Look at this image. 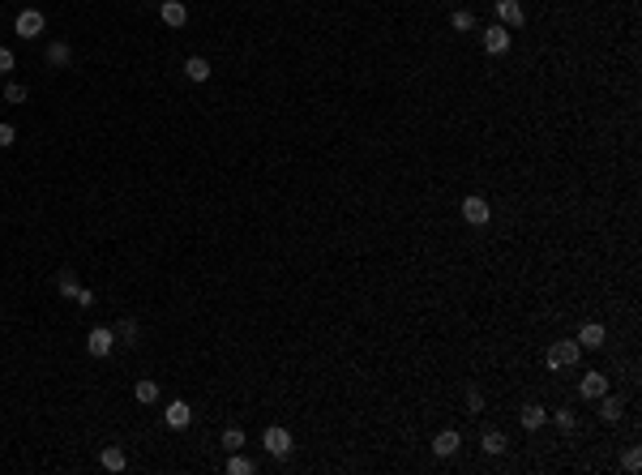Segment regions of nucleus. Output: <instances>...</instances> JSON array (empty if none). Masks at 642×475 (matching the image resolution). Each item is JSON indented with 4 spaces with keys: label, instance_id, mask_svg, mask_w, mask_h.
Returning a JSON list of instances; mask_svg holds the SVG:
<instances>
[{
    "label": "nucleus",
    "instance_id": "6",
    "mask_svg": "<svg viewBox=\"0 0 642 475\" xmlns=\"http://www.w3.org/2000/svg\"><path fill=\"white\" fill-rule=\"evenodd\" d=\"M497 17H501L505 31H523V26H527V13H523V5H518V0H497Z\"/></svg>",
    "mask_w": 642,
    "mask_h": 475
},
{
    "label": "nucleus",
    "instance_id": "19",
    "mask_svg": "<svg viewBox=\"0 0 642 475\" xmlns=\"http://www.w3.org/2000/svg\"><path fill=\"white\" fill-rule=\"evenodd\" d=\"M56 291H60L64 300H78V291H82V287H78V274H73V270H60V274H56Z\"/></svg>",
    "mask_w": 642,
    "mask_h": 475
},
{
    "label": "nucleus",
    "instance_id": "5",
    "mask_svg": "<svg viewBox=\"0 0 642 475\" xmlns=\"http://www.w3.org/2000/svg\"><path fill=\"white\" fill-rule=\"evenodd\" d=\"M261 445H266L270 458H287V454H291V433H287V429H266Z\"/></svg>",
    "mask_w": 642,
    "mask_h": 475
},
{
    "label": "nucleus",
    "instance_id": "29",
    "mask_svg": "<svg viewBox=\"0 0 642 475\" xmlns=\"http://www.w3.org/2000/svg\"><path fill=\"white\" fill-rule=\"evenodd\" d=\"M13 141H17V129H13V124H0V150L13 146Z\"/></svg>",
    "mask_w": 642,
    "mask_h": 475
},
{
    "label": "nucleus",
    "instance_id": "4",
    "mask_svg": "<svg viewBox=\"0 0 642 475\" xmlns=\"http://www.w3.org/2000/svg\"><path fill=\"white\" fill-rule=\"evenodd\" d=\"M112 347H116V334H112L107 326H94V330L86 334V352H90V356H98V360L112 356Z\"/></svg>",
    "mask_w": 642,
    "mask_h": 475
},
{
    "label": "nucleus",
    "instance_id": "2",
    "mask_svg": "<svg viewBox=\"0 0 642 475\" xmlns=\"http://www.w3.org/2000/svg\"><path fill=\"white\" fill-rule=\"evenodd\" d=\"M43 26H47V17H43L39 9H21V13H17V21H13V31H17L21 39H35V35H43Z\"/></svg>",
    "mask_w": 642,
    "mask_h": 475
},
{
    "label": "nucleus",
    "instance_id": "14",
    "mask_svg": "<svg viewBox=\"0 0 642 475\" xmlns=\"http://www.w3.org/2000/svg\"><path fill=\"white\" fill-rule=\"evenodd\" d=\"M98 463H103V471H125L129 467V458H125V449H120V445H103Z\"/></svg>",
    "mask_w": 642,
    "mask_h": 475
},
{
    "label": "nucleus",
    "instance_id": "26",
    "mask_svg": "<svg viewBox=\"0 0 642 475\" xmlns=\"http://www.w3.org/2000/svg\"><path fill=\"white\" fill-rule=\"evenodd\" d=\"M26 94H31V90L21 86V82H9V86H5V103H26Z\"/></svg>",
    "mask_w": 642,
    "mask_h": 475
},
{
    "label": "nucleus",
    "instance_id": "20",
    "mask_svg": "<svg viewBox=\"0 0 642 475\" xmlns=\"http://www.w3.org/2000/svg\"><path fill=\"white\" fill-rule=\"evenodd\" d=\"M596 403H600V420H604V424H616V420H621V398L604 394V398H596Z\"/></svg>",
    "mask_w": 642,
    "mask_h": 475
},
{
    "label": "nucleus",
    "instance_id": "27",
    "mask_svg": "<svg viewBox=\"0 0 642 475\" xmlns=\"http://www.w3.org/2000/svg\"><path fill=\"white\" fill-rule=\"evenodd\" d=\"M467 411H471V415L484 411V394H480V390H467Z\"/></svg>",
    "mask_w": 642,
    "mask_h": 475
},
{
    "label": "nucleus",
    "instance_id": "22",
    "mask_svg": "<svg viewBox=\"0 0 642 475\" xmlns=\"http://www.w3.org/2000/svg\"><path fill=\"white\" fill-rule=\"evenodd\" d=\"M450 26H454L458 35H467V31H476V13H471V9H454V17H450Z\"/></svg>",
    "mask_w": 642,
    "mask_h": 475
},
{
    "label": "nucleus",
    "instance_id": "17",
    "mask_svg": "<svg viewBox=\"0 0 642 475\" xmlns=\"http://www.w3.org/2000/svg\"><path fill=\"white\" fill-rule=\"evenodd\" d=\"M604 326H600V321H587V326L578 330V347H604Z\"/></svg>",
    "mask_w": 642,
    "mask_h": 475
},
{
    "label": "nucleus",
    "instance_id": "16",
    "mask_svg": "<svg viewBox=\"0 0 642 475\" xmlns=\"http://www.w3.org/2000/svg\"><path fill=\"white\" fill-rule=\"evenodd\" d=\"M112 334H116V343H129V347H137V334H141V330H137V321H133V317H120L116 326H112Z\"/></svg>",
    "mask_w": 642,
    "mask_h": 475
},
{
    "label": "nucleus",
    "instance_id": "15",
    "mask_svg": "<svg viewBox=\"0 0 642 475\" xmlns=\"http://www.w3.org/2000/svg\"><path fill=\"white\" fill-rule=\"evenodd\" d=\"M43 56H47V64H52V69H64V64L73 60V47L56 39V43H47V52H43Z\"/></svg>",
    "mask_w": 642,
    "mask_h": 475
},
{
    "label": "nucleus",
    "instance_id": "30",
    "mask_svg": "<svg viewBox=\"0 0 642 475\" xmlns=\"http://www.w3.org/2000/svg\"><path fill=\"white\" fill-rule=\"evenodd\" d=\"M13 64H17V56L9 52V47H0V73H13Z\"/></svg>",
    "mask_w": 642,
    "mask_h": 475
},
{
    "label": "nucleus",
    "instance_id": "23",
    "mask_svg": "<svg viewBox=\"0 0 642 475\" xmlns=\"http://www.w3.org/2000/svg\"><path fill=\"white\" fill-rule=\"evenodd\" d=\"M227 471H232V475H253V471H257V463H253V458H244L240 449H236V454L227 458Z\"/></svg>",
    "mask_w": 642,
    "mask_h": 475
},
{
    "label": "nucleus",
    "instance_id": "8",
    "mask_svg": "<svg viewBox=\"0 0 642 475\" xmlns=\"http://www.w3.org/2000/svg\"><path fill=\"white\" fill-rule=\"evenodd\" d=\"M159 17L167 21L171 31H180L184 21H189V9H184V0H159Z\"/></svg>",
    "mask_w": 642,
    "mask_h": 475
},
{
    "label": "nucleus",
    "instance_id": "12",
    "mask_svg": "<svg viewBox=\"0 0 642 475\" xmlns=\"http://www.w3.org/2000/svg\"><path fill=\"white\" fill-rule=\"evenodd\" d=\"M480 445H484V454H492V458H497V454H505V449H510V437H505L501 429H484Z\"/></svg>",
    "mask_w": 642,
    "mask_h": 475
},
{
    "label": "nucleus",
    "instance_id": "13",
    "mask_svg": "<svg viewBox=\"0 0 642 475\" xmlns=\"http://www.w3.org/2000/svg\"><path fill=\"white\" fill-rule=\"evenodd\" d=\"M544 424H548V407H539V403H527V407H523V429H527V433L544 429Z\"/></svg>",
    "mask_w": 642,
    "mask_h": 475
},
{
    "label": "nucleus",
    "instance_id": "7",
    "mask_svg": "<svg viewBox=\"0 0 642 475\" xmlns=\"http://www.w3.org/2000/svg\"><path fill=\"white\" fill-rule=\"evenodd\" d=\"M480 43H484V52H488V56H501V52H510V31L497 21V26H488V31L480 35Z\"/></svg>",
    "mask_w": 642,
    "mask_h": 475
},
{
    "label": "nucleus",
    "instance_id": "24",
    "mask_svg": "<svg viewBox=\"0 0 642 475\" xmlns=\"http://www.w3.org/2000/svg\"><path fill=\"white\" fill-rule=\"evenodd\" d=\"M223 449H227V454L244 449V429H227V433H223Z\"/></svg>",
    "mask_w": 642,
    "mask_h": 475
},
{
    "label": "nucleus",
    "instance_id": "21",
    "mask_svg": "<svg viewBox=\"0 0 642 475\" xmlns=\"http://www.w3.org/2000/svg\"><path fill=\"white\" fill-rule=\"evenodd\" d=\"M133 394H137V403H146V407H150V403H159V381L141 377V381L133 386Z\"/></svg>",
    "mask_w": 642,
    "mask_h": 475
},
{
    "label": "nucleus",
    "instance_id": "1",
    "mask_svg": "<svg viewBox=\"0 0 642 475\" xmlns=\"http://www.w3.org/2000/svg\"><path fill=\"white\" fill-rule=\"evenodd\" d=\"M582 360V347L578 338H561V343H548V368H574Z\"/></svg>",
    "mask_w": 642,
    "mask_h": 475
},
{
    "label": "nucleus",
    "instance_id": "11",
    "mask_svg": "<svg viewBox=\"0 0 642 475\" xmlns=\"http://www.w3.org/2000/svg\"><path fill=\"white\" fill-rule=\"evenodd\" d=\"M578 394H582V398H604V394H608V377H604V372H582Z\"/></svg>",
    "mask_w": 642,
    "mask_h": 475
},
{
    "label": "nucleus",
    "instance_id": "18",
    "mask_svg": "<svg viewBox=\"0 0 642 475\" xmlns=\"http://www.w3.org/2000/svg\"><path fill=\"white\" fill-rule=\"evenodd\" d=\"M184 78H189V82H206V78H210L206 56H189V60H184Z\"/></svg>",
    "mask_w": 642,
    "mask_h": 475
},
{
    "label": "nucleus",
    "instance_id": "3",
    "mask_svg": "<svg viewBox=\"0 0 642 475\" xmlns=\"http://www.w3.org/2000/svg\"><path fill=\"white\" fill-rule=\"evenodd\" d=\"M462 218L471 223V227H484V223L492 218V206L484 202V197H476V193H471V197H462Z\"/></svg>",
    "mask_w": 642,
    "mask_h": 475
},
{
    "label": "nucleus",
    "instance_id": "25",
    "mask_svg": "<svg viewBox=\"0 0 642 475\" xmlns=\"http://www.w3.org/2000/svg\"><path fill=\"white\" fill-rule=\"evenodd\" d=\"M557 429H561V433H574V429H578V415H574L570 407H561V411H557Z\"/></svg>",
    "mask_w": 642,
    "mask_h": 475
},
{
    "label": "nucleus",
    "instance_id": "28",
    "mask_svg": "<svg viewBox=\"0 0 642 475\" xmlns=\"http://www.w3.org/2000/svg\"><path fill=\"white\" fill-rule=\"evenodd\" d=\"M621 467H625L630 475H638V467H642V454H638V449H625V458H621Z\"/></svg>",
    "mask_w": 642,
    "mask_h": 475
},
{
    "label": "nucleus",
    "instance_id": "31",
    "mask_svg": "<svg viewBox=\"0 0 642 475\" xmlns=\"http://www.w3.org/2000/svg\"><path fill=\"white\" fill-rule=\"evenodd\" d=\"M78 304H82V309H90V304H94V291H86V287H82V291H78Z\"/></svg>",
    "mask_w": 642,
    "mask_h": 475
},
{
    "label": "nucleus",
    "instance_id": "10",
    "mask_svg": "<svg viewBox=\"0 0 642 475\" xmlns=\"http://www.w3.org/2000/svg\"><path fill=\"white\" fill-rule=\"evenodd\" d=\"M163 420H167V429H189V420H193V407H189V403H180V398H171V403H167V411H163Z\"/></svg>",
    "mask_w": 642,
    "mask_h": 475
},
{
    "label": "nucleus",
    "instance_id": "9",
    "mask_svg": "<svg viewBox=\"0 0 642 475\" xmlns=\"http://www.w3.org/2000/svg\"><path fill=\"white\" fill-rule=\"evenodd\" d=\"M458 445H462L458 429H446V433H437V437H433V454H437V458H454V454H458Z\"/></svg>",
    "mask_w": 642,
    "mask_h": 475
}]
</instances>
